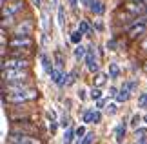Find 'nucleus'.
Masks as SVG:
<instances>
[{
  "label": "nucleus",
  "instance_id": "1",
  "mask_svg": "<svg viewBox=\"0 0 147 144\" xmlns=\"http://www.w3.org/2000/svg\"><path fill=\"white\" fill-rule=\"evenodd\" d=\"M38 97V91L36 89H31V88H18V89H13L11 93L7 95V100L13 102V104H22V102H27V100H35Z\"/></svg>",
  "mask_w": 147,
  "mask_h": 144
},
{
  "label": "nucleus",
  "instance_id": "2",
  "mask_svg": "<svg viewBox=\"0 0 147 144\" xmlns=\"http://www.w3.org/2000/svg\"><path fill=\"white\" fill-rule=\"evenodd\" d=\"M145 31H147V22H145L144 16H140V18H138V20H134V24L129 27V33H127V35H129V38H133V40H134V38L142 37Z\"/></svg>",
  "mask_w": 147,
  "mask_h": 144
},
{
  "label": "nucleus",
  "instance_id": "3",
  "mask_svg": "<svg viewBox=\"0 0 147 144\" xmlns=\"http://www.w3.org/2000/svg\"><path fill=\"white\" fill-rule=\"evenodd\" d=\"M24 9V0H15V2H11L7 5H2V18H11V16H15L18 11Z\"/></svg>",
  "mask_w": 147,
  "mask_h": 144
},
{
  "label": "nucleus",
  "instance_id": "4",
  "mask_svg": "<svg viewBox=\"0 0 147 144\" xmlns=\"http://www.w3.org/2000/svg\"><path fill=\"white\" fill-rule=\"evenodd\" d=\"M7 68H15V70H27L29 68V62H27V59H22V57H18V59H9V60H4L2 62V70H7Z\"/></svg>",
  "mask_w": 147,
  "mask_h": 144
},
{
  "label": "nucleus",
  "instance_id": "5",
  "mask_svg": "<svg viewBox=\"0 0 147 144\" xmlns=\"http://www.w3.org/2000/svg\"><path fill=\"white\" fill-rule=\"evenodd\" d=\"M27 77H29L27 70H15V68L4 70V80H24Z\"/></svg>",
  "mask_w": 147,
  "mask_h": 144
},
{
  "label": "nucleus",
  "instance_id": "6",
  "mask_svg": "<svg viewBox=\"0 0 147 144\" xmlns=\"http://www.w3.org/2000/svg\"><path fill=\"white\" fill-rule=\"evenodd\" d=\"M31 44H33V40L29 37H15L11 40V48H15V49H29Z\"/></svg>",
  "mask_w": 147,
  "mask_h": 144
},
{
  "label": "nucleus",
  "instance_id": "7",
  "mask_svg": "<svg viewBox=\"0 0 147 144\" xmlns=\"http://www.w3.org/2000/svg\"><path fill=\"white\" fill-rule=\"evenodd\" d=\"M31 31H33V22L31 20H26L24 24H20V26L15 27V33H13V35L15 37H29Z\"/></svg>",
  "mask_w": 147,
  "mask_h": 144
},
{
  "label": "nucleus",
  "instance_id": "8",
  "mask_svg": "<svg viewBox=\"0 0 147 144\" xmlns=\"http://www.w3.org/2000/svg\"><path fill=\"white\" fill-rule=\"evenodd\" d=\"M86 62H87V68H89V71L96 73V71L100 70L98 59L94 57V51H93V49H87V55H86Z\"/></svg>",
  "mask_w": 147,
  "mask_h": 144
},
{
  "label": "nucleus",
  "instance_id": "9",
  "mask_svg": "<svg viewBox=\"0 0 147 144\" xmlns=\"http://www.w3.org/2000/svg\"><path fill=\"white\" fill-rule=\"evenodd\" d=\"M84 120H86L87 124H98L100 120H102V113H100V109H96V111H86V115H84Z\"/></svg>",
  "mask_w": 147,
  "mask_h": 144
},
{
  "label": "nucleus",
  "instance_id": "10",
  "mask_svg": "<svg viewBox=\"0 0 147 144\" xmlns=\"http://www.w3.org/2000/svg\"><path fill=\"white\" fill-rule=\"evenodd\" d=\"M125 9L131 11V13H144L145 5H144V2H133V0H129V4H125Z\"/></svg>",
  "mask_w": 147,
  "mask_h": 144
},
{
  "label": "nucleus",
  "instance_id": "11",
  "mask_svg": "<svg viewBox=\"0 0 147 144\" xmlns=\"http://www.w3.org/2000/svg\"><path fill=\"white\" fill-rule=\"evenodd\" d=\"M129 97H131V88H129V84H123L122 89L118 91V95H116V100L118 102H125V100H129Z\"/></svg>",
  "mask_w": 147,
  "mask_h": 144
},
{
  "label": "nucleus",
  "instance_id": "12",
  "mask_svg": "<svg viewBox=\"0 0 147 144\" xmlns=\"http://www.w3.org/2000/svg\"><path fill=\"white\" fill-rule=\"evenodd\" d=\"M89 11L94 13V15H102L104 13V5H102L100 0H91V2H89Z\"/></svg>",
  "mask_w": 147,
  "mask_h": 144
},
{
  "label": "nucleus",
  "instance_id": "13",
  "mask_svg": "<svg viewBox=\"0 0 147 144\" xmlns=\"http://www.w3.org/2000/svg\"><path fill=\"white\" fill-rule=\"evenodd\" d=\"M115 135H116V142H122L123 141V137H125V122H122V124L116 126Z\"/></svg>",
  "mask_w": 147,
  "mask_h": 144
},
{
  "label": "nucleus",
  "instance_id": "14",
  "mask_svg": "<svg viewBox=\"0 0 147 144\" xmlns=\"http://www.w3.org/2000/svg\"><path fill=\"white\" fill-rule=\"evenodd\" d=\"M86 55H87V48H86V46H82V44H78L76 49H75V59L76 60H82V59H86Z\"/></svg>",
  "mask_w": 147,
  "mask_h": 144
},
{
  "label": "nucleus",
  "instance_id": "15",
  "mask_svg": "<svg viewBox=\"0 0 147 144\" xmlns=\"http://www.w3.org/2000/svg\"><path fill=\"white\" fill-rule=\"evenodd\" d=\"M107 77L109 75H105V73H98L96 75V78H94V88H100V86H104L107 82Z\"/></svg>",
  "mask_w": 147,
  "mask_h": 144
},
{
  "label": "nucleus",
  "instance_id": "16",
  "mask_svg": "<svg viewBox=\"0 0 147 144\" xmlns=\"http://www.w3.org/2000/svg\"><path fill=\"white\" fill-rule=\"evenodd\" d=\"M118 75H120V68H118L115 62H113V64L109 66V77H111V78H116Z\"/></svg>",
  "mask_w": 147,
  "mask_h": 144
},
{
  "label": "nucleus",
  "instance_id": "17",
  "mask_svg": "<svg viewBox=\"0 0 147 144\" xmlns=\"http://www.w3.org/2000/svg\"><path fill=\"white\" fill-rule=\"evenodd\" d=\"M69 82H73V80H71V75L69 73H64L60 77V80H58V86H67Z\"/></svg>",
  "mask_w": 147,
  "mask_h": 144
},
{
  "label": "nucleus",
  "instance_id": "18",
  "mask_svg": "<svg viewBox=\"0 0 147 144\" xmlns=\"http://www.w3.org/2000/svg\"><path fill=\"white\" fill-rule=\"evenodd\" d=\"M82 35H84V33H82L80 29H78V31H75V33L71 35V42H75V44H80V40H82Z\"/></svg>",
  "mask_w": 147,
  "mask_h": 144
},
{
  "label": "nucleus",
  "instance_id": "19",
  "mask_svg": "<svg viewBox=\"0 0 147 144\" xmlns=\"http://www.w3.org/2000/svg\"><path fill=\"white\" fill-rule=\"evenodd\" d=\"M42 64H44V70H46L49 75H51V71H53V68H51V64H49V59L46 55H42Z\"/></svg>",
  "mask_w": 147,
  "mask_h": 144
},
{
  "label": "nucleus",
  "instance_id": "20",
  "mask_svg": "<svg viewBox=\"0 0 147 144\" xmlns=\"http://www.w3.org/2000/svg\"><path fill=\"white\" fill-rule=\"evenodd\" d=\"M73 137H75V135H73V130L67 128V130H65V135H64V142H65V144H71V139H73Z\"/></svg>",
  "mask_w": 147,
  "mask_h": 144
},
{
  "label": "nucleus",
  "instance_id": "21",
  "mask_svg": "<svg viewBox=\"0 0 147 144\" xmlns=\"http://www.w3.org/2000/svg\"><path fill=\"white\" fill-rule=\"evenodd\" d=\"M75 137H76V139H84V137H86V128H84V126L76 128L75 130Z\"/></svg>",
  "mask_w": 147,
  "mask_h": 144
},
{
  "label": "nucleus",
  "instance_id": "22",
  "mask_svg": "<svg viewBox=\"0 0 147 144\" xmlns=\"http://www.w3.org/2000/svg\"><path fill=\"white\" fill-rule=\"evenodd\" d=\"M91 99H94V100H100V99H102V91H100L98 88H93V91H91Z\"/></svg>",
  "mask_w": 147,
  "mask_h": 144
},
{
  "label": "nucleus",
  "instance_id": "23",
  "mask_svg": "<svg viewBox=\"0 0 147 144\" xmlns=\"http://www.w3.org/2000/svg\"><path fill=\"white\" fill-rule=\"evenodd\" d=\"M58 24H60V27H64V24H65L64 22V8L62 5L58 8Z\"/></svg>",
  "mask_w": 147,
  "mask_h": 144
},
{
  "label": "nucleus",
  "instance_id": "24",
  "mask_svg": "<svg viewBox=\"0 0 147 144\" xmlns=\"http://www.w3.org/2000/svg\"><path fill=\"white\" fill-rule=\"evenodd\" d=\"M78 29H80L82 33H89V24H87L86 20H82L80 24H78Z\"/></svg>",
  "mask_w": 147,
  "mask_h": 144
},
{
  "label": "nucleus",
  "instance_id": "25",
  "mask_svg": "<svg viewBox=\"0 0 147 144\" xmlns=\"http://www.w3.org/2000/svg\"><path fill=\"white\" fill-rule=\"evenodd\" d=\"M93 139H94V133H86V137H84L82 144H91V142H93Z\"/></svg>",
  "mask_w": 147,
  "mask_h": 144
},
{
  "label": "nucleus",
  "instance_id": "26",
  "mask_svg": "<svg viewBox=\"0 0 147 144\" xmlns=\"http://www.w3.org/2000/svg\"><path fill=\"white\" fill-rule=\"evenodd\" d=\"M138 108H147V95H142L138 99Z\"/></svg>",
  "mask_w": 147,
  "mask_h": 144
},
{
  "label": "nucleus",
  "instance_id": "27",
  "mask_svg": "<svg viewBox=\"0 0 147 144\" xmlns=\"http://www.w3.org/2000/svg\"><path fill=\"white\" fill-rule=\"evenodd\" d=\"M134 135H136V139H140V137L145 135V130L144 128H136V130H134Z\"/></svg>",
  "mask_w": 147,
  "mask_h": 144
},
{
  "label": "nucleus",
  "instance_id": "28",
  "mask_svg": "<svg viewBox=\"0 0 147 144\" xmlns=\"http://www.w3.org/2000/svg\"><path fill=\"white\" fill-rule=\"evenodd\" d=\"M107 113H109V115H115L116 113V104H109V106H107Z\"/></svg>",
  "mask_w": 147,
  "mask_h": 144
},
{
  "label": "nucleus",
  "instance_id": "29",
  "mask_svg": "<svg viewBox=\"0 0 147 144\" xmlns=\"http://www.w3.org/2000/svg\"><path fill=\"white\" fill-rule=\"evenodd\" d=\"M62 126H69V117H67V115H64V120H62Z\"/></svg>",
  "mask_w": 147,
  "mask_h": 144
},
{
  "label": "nucleus",
  "instance_id": "30",
  "mask_svg": "<svg viewBox=\"0 0 147 144\" xmlns=\"http://www.w3.org/2000/svg\"><path fill=\"white\" fill-rule=\"evenodd\" d=\"M138 120H140V117H138V113H136V115H134V117H133L131 124H133V126H136V124H138Z\"/></svg>",
  "mask_w": 147,
  "mask_h": 144
},
{
  "label": "nucleus",
  "instance_id": "31",
  "mask_svg": "<svg viewBox=\"0 0 147 144\" xmlns=\"http://www.w3.org/2000/svg\"><path fill=\"white\" fill-rule=\"evenodd\" d=\"M138 144H147V137H145V135L140 137V139H138Z\"/></svg>",
  "mask_w": 147,
  "mask_h": 144
},
{
  "label": "nucleus",
  "instance_id": "32",
  "mask_svg": "<svg viewBox=\"0 0 147 144\" xmlns=\"http://www.w3.org/2000/svg\"><path fill=\"white\" fill-rule=\"evenodd\" d=\"M69 4H71V8H73V9H76V5H78V0H69Z\"/></svg>",
  "mask_w": 147,
  "mask_h": 144
},
{
  "label": "nucleus",
  "instance_id": "33",
  "mask_svg": "<svg viewBox=\"0 0 147 144\" xmlns=\"http://www.w3.org/2000/svg\"><path fill=\"white\" fill-rule=\"evenodd\" d=\"M104 106H105V100H102V99H100V100H98V106H96V108H98V109H102Z\"/></svg>",
  "mask_w": 147,
  "mask_h": 144
},
{
  "label": "nucleus",
  "instance_id": "34",
  "mask_svg": "<svg viewBox=\"0 0 147 144\" xmlns=\"http://www.w3.org/2000/svg\"><path fill=\"white\" fill-rule=\"evenodd\" d=\"M78 97H80V99H86V93H84V89L78 91Z\"/></svg>",
  "mask_w": 147,
  "mask_h": 144
},
{
  "label": "nucleus",
  "instance_id": "35",
  "mask_svg": "<svg viewBox=\"0 0 147 144\" xmlns=\"http://www.w3.org/2000/svg\"><path fill=\"white\" fill-rule=\"evenodd\" d=\"M142 48H144V49H145V51H147V40H145V42H144V44H142Z\"/></svg>",
  "mask_w": 147,
  "mask_h": 144
},
{
  "label": "nucleus",
  "instance_id": "36",
  "mask_svg": "<svg viewBox=\"0 0 147 144\" xmlns=\"http://www.w3.org/2000/svg\"><path fill=\"white\" fill-rule=\"evenodd\" d=\"M80 2H82V4H89V2H91V0H80Z\"/></svg>",
  "mask_w": 147,
  "mask_h": 144
},
{
  "label": "nucleus",
  "instance_id": "37",
  "mask_svg": "<svg viewBox=\"0 0 147 144\" xmlns=\"http://www.w3.org/2000/svg\"><path fill=\"white\" fill-rule=\"evenodd\" d=\"M33 2H35V5H40V0H33Z\"/></svg>",
  "mask_w": 147,
  "mask_h": 144
},
{
  "label": "nucleus",
  "instance_id": "38",
  "mask_svg": "<svg viewBox=\"0 0 147 144\" xmlns=\"http://www.w3.org/2000/svg\"><path fill=\"white\" fill-rule=\"evenodd\" d=\"M144 120H145V122H147V115H145V117H144Z\"/></svg>",
  "mask_w": 147,
  "mask_h": 144
},
{
  "label": "nucleus",
  "instance_id": "39",
  "mask_svg": "<svg viewBox=\"0 0 147 144\" xmlns=\"http://www.w3.org/2000/svg\"><path fill=\"white\" fill-rule=\"evenodd\" d=\"M2 4H5V0H2Z\"/></svg>",
  "mask_w": 147,
  "mask_h": 144
}]
</instances>
